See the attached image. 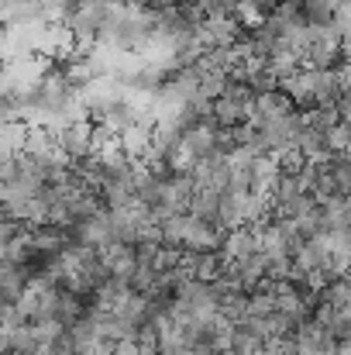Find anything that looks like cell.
<instances>
[{
	"mask_svg": "<svg viewBox=\"0 0 351 355\" xmlns=\"http://www.w3.org/2000/svg\"><path fill=\"white\" fill-rule=\"evenodd\" d=\"M324 141H327V148L338 155V152H345L351 145V124H345V121H338L334 128H327L324 131Z\"/></svg>",
	"mask_w": 351,
	"mask_h": 355,
	"instance_id": "1",
	"label": "cell"
}]
</instances>
